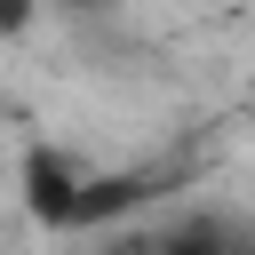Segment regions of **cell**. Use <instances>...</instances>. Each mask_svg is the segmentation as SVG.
I'll return each mask as SVG.
<instances>
[{
  "label": "cell",
  "instance_id": "cell-2",
  "mask_svg": "<svg viewBox=\"0 0 255 255\" xmlns=\"http://www.w3.org/2000/svg\"><path fill=\"white\" fill-rule=\"evenodd\" d=\"M159 255H255V239L231 231V223H215V215H191V223H175L159 239Z\"/></svg>",
  "mask_w": 255,
  "mask_h": 255
},
{
  "label": "cell",
  "instance_id": "cell-3",
  "mask_svg": "<svg viewBox=\"0 0 255 255\" xmlns=\"http://www.w3.org/2000/svg\"><path fill=\"white\" fill-rule=\"evenodd\" d=\"M32 16H40V0H0V40L32 32Z\"/></svg>",
  "mask_w": 255,
  "mask_h": 255
},
{
  "label": "cell",
  "instance_id": "cell-1",
  "mask_svg": "<svg viewBox=\"0 0 255 255\" xmlns=\"http://www.w3.org/2000/svg\"><path fill=\"white\" fill-rule=\"evenodd\" d=\"M80 191H88V167L72 151H56V143H32L24 151V207H32V223L80 231Z\"/></svg>",
  "mask_w": 255,
  "mask_h": 255
}]
</instances>
